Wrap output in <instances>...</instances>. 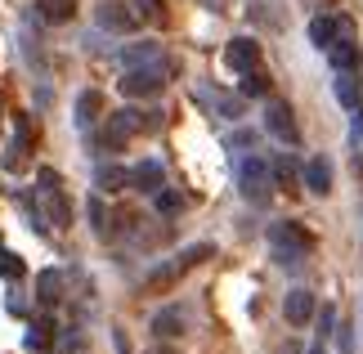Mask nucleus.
Instances as JSON below:
<instances>
[{
  "mask_svg": "<svg viewBox=\"0 0 363 354\" xmlns=\"http://www.w3.org/2000/svg\"><path fill=\"white\" fill-rule=\"evenodd\" d=\"M121 63H125V67H157V63H162V50L152 45V40H144V45L121 50Z\"/></svg>",
  "mask_w": 363,
  "mask_h": 354,
  "instance_id": "obj_16",
  "label": "nucleus"
},
{
  "mask_svg": "<svg viewBox=\"0 0 363 354\" xmlns=\"http://www.w3.org/2000/svg\"><path fill=\"white\" fill-rule=\"evenodd\" d=\"M341 32H350V23H345V18H314V23H310V40H314L318 50L337 45Z\"/></svg>",
  "mask_w": 363,
  "mask_h": 354,
  "instance_id": "obj_9",
  "label": "nucleus"
},
{
  "mask_svg": "<svg viewBox=\"0 0 363 354\" xmlns=\"http://www.w3.org/2000/svg\"><path fill=\"white\" fill-rule=\"evenodd\" d=\"M269 247H274V260L283 265V269H291V265H301L305 260V251L314 247V238L301 229V224H269Z\"/></svg>",
  "mask_w": 363,
  "mask_h": 354,
  "instance_id": "obj_1",
  "label": "nucleus"
},
{
  "mask_svg": "<svg viewBox=\"0 0 363 354\" xmlns=\"http://www.w3.org/2000/svg\"><path fill=\"white\" fill-rule=\"evenodd\" d=\"M99 112H104V99H99V90H86V94L77 99V121H81V126H90L94 117H99Z\"/></svg>",
  "mask_w": 363,
  "mask_h": 354,
  "instance_id": "obj_21",
  "label": "nucleus"
},
{
  "mask_svg": "<svg viewBox=\"0 0 363 354\" xmlns=\"http://www.w3.org/2000/svg\"><path fill=\"white\" fill-rule=\"evenodd\" d=\"M305 189L318 193V197L332 193V162L328 157H310V162H305Z\"/></svg>",
  "mask_w": 363,
  "mask_h": 354,
  "instance_id": "obj_10",
  "label": "nucleus"
},
{
  "mask_svg": "<svg viewBox=\"0 0 363 354\" xmlns=\"http://www.w3.org/2000/svg\"><path fill=\"white\" fill-rule=\"evenodd\" d=\"M139 18H157V0H139Z\"/></svg>",
  "mask_w": 363,
  "mask_h": 354,
  "instance_id": "obj_28",
  "label": "nucleus"
},
{
  "mask_svg": "<svg viewBox=\"0 0 363 354\" xmlns=\"http://www.w3.org/2000/svg\"><path fill=\"white\" fill-rule=\"evenodd\" d=\"M242 94H247V99H260V94H269V77H264L260 67H251V72H242Z\"/></svg>",
  "mask_w": 363,
  "mask_h": 354,
  "instance_id": "obj_24",
  "label": "nucleus"
},
{
  "mask_svg": "<svg viewBox=\"0 0 363 354\" xmlns=\"http://www.w3.org/2000/svg\"><path fill=\"white\" fill-rule=\"evenodd\" d=\"M332 319H337V314H332V309H323V314H318V328H323V336L332 332Z\"/></svg>",
  "mask_w": 363,
  "mask_h": 354,
  "instance_id": "obj_29",
  "label": "nucleus"
},
{
  "mask_svg": "<svg viewBox=\"0 0 363 354\" xmlns=\"http://www.w3.org/2000/svg\"><path fill=\"white\" fill-rule=\"evenodd\" d=\"M0 274H5V278H23V274H27L23 256H13V251H0Z\"/></svg>",
  "mask_w": 363,
  "mask_h": 354,
  "instance_id": "obj_26",
  "label": "nucleus"
},
{
  "mask_svg": "<svg viewBox=\"0 0 363 354\" xmlns=\"http://www.w3.org/2000/svg\"><path fill=\"white\" fill-rule=\"evenodd\" d=\"M179 206H184V197H179V193H171V189L162 184V189H157V211H162V216H175Z\"/></svg>",
  "mask_w": 363,
  "mask_h": 354,
  "instance_id": "obj_27",
  "label": "nucleus"
},
{
  "mask_svg": "<svg viewBox=\"0 0 363 354\" xmlns=\"http://www.w3.org/2000/svg\"><path fill=\"white\" fill-rule=\"evenodd\" d=\"M179 328H184L179 309H162V314L152 319V332H157V336H179Z\"/></svg>",
  "mask_w": 363,
  "mask_h": 354,
  "instance_id": "obj_23",
  "label": "nucleus"
},
{
  "mask_svg": "<svg viewBox=\"0 0 363 354\" xmlns=\"http://www.w3.org/2000/svg\"><path fill=\"white\" fill-rule=\"evenodd\" d=\"M328 59H332L337 72H350V67L359 63V50L350 45V40H337V45H328Z\"/></svg>",
  "mask_w": 363,
  "mask_h": 354,
  "instance_id": "obj_20",
  "label": "nucleus"
},
{
  "mask_svg": "<svg viewBox=\"0 0 363 354\" xmlns=\"http://www.w3.org/2000/svg\"><path fill=\"white\" fill-rule=\"evenodd\" d=\"M264 131H269L278 144H301V126H296V112H291L283 99H274L264 108Z\"/></svg>",
  "mask_w": 363,
  "mask_h": 354,
  "instance_id": "obj_6",
  "label": "nucleus"
},
{
  "mask_svg": "<svg viewBox=\"0 0 363 354\" xmlns=\"http://www.w3.org/2000/svg\"><path fill=\"white\" fill-rule=\"evenodd\" d=\"M135 23H139V13H130L125 5H104L99 9V27H108V32H130Z\"/></svg>",
  "mask_w": 363,
  "mask_h": 354,
  "instance_id": "obj_15",
  "label": "nucleus"
},
{
  "mask_svg": "<svg viewBox=\"0 0 363 354\" xmlns=\"http://www.w3.org/2000/svg\"><path fill=\"white\" fill-rule=\"evenodd\" d=\"M283 314H287V323H291V328H305V323L314 319V296L305 292V287L287 292V301H283Z\"/></svg>",
  "mask_w": 363,
  "mask_h": 354,
  "instance_id": "obj_8",
  "label": "nucleus"
},
{
  "mask_svg": "<svg viewBox=\"0 0 363 354\" xmlns=\"http://www.w3.org/2000/svg\"><path fill=\"white\" fill-rule=\"evenodd\" d=\"M310 354H323V350H318V345H314V350H310Z\"/></svg>",
  "mask_w": 363,
  "mask_h": 354,
  "instance_id": "obj_30",
  "label": "nucleus"
},
{
  "mask_svg": "<svg viewBox=\"0 0 363 354\" xmlns=\"http://www.w3.org/2000/svg\"><path fill=\"white\" fill-rule=\"evenodd\" d=\"M32 9H36L40 23H72V13H77L72 0H36Z\"/></svg>",
  "mask_w": 363,
  "mask_h": 354,
  "instance_id": "obj_14",
  "label": "nucleus"
},
{
  "mask_svg": "<svg viewBox=\"0 0 363 354\" xmlns=\"http://www.w3.org/2000/svg\"><path fill=\"white\" fill-rule=\"evenodd\" d=\"M211 256H216V247H211V243H198V247L179 251V256H175L171 265H166V269H157V274H152V278L144 282V292H166L175 278H184L193 265H202V260H211Z\"/></svg>",
  "mask_w": 363,
  "mask_h": 354,
  "instance_id": "obj_3",
  "label": "nucleus"
},
{
  "mask_svg": "<svg viewBox=\"0 0 363 354\" xmlns=\"http://www.w3.org/2000/svg\"><path fill=\"white\" fill-rule=\"evenodd\" d=\"M238 189H242L247 202H256V206L269 202V197H274V171H269V162H264V157H242L238 162Z\"/></svg>",
  "mask_w": 363,
  "mask_h": 354,
  "instance_id": "obj_2",
  "label": "nucleus"
},
{
  "mask_svg": "<svg viewBox=\"0 0 363 354\" xmlns=\"http://www.w3.org/2000/svg\"><path fill=\"white\" fill-rule=\"evenodd\" d=\"M193 99L211 104L220 117H229V121H238V117H242V99H233V94H220V90H193Z\"/></svg>",
  "mask_w": 363,
  "mask_h": 354,
  "instance_id": "obj_11",
  "label": "nucleus"
},
{
  "mask_svg": "<svg viewBox=\"0 0 363 354\" xmlns=\"http://www.w3.org/2000/svg\"><path fill=\"white\" fill-rule=\"evenodd\" d=\"M269 171H274V184H278V189L296 193V184H301V166H296V157H287V153H278V157L269 162Z\"/></svg>",
  "mask_w": 363,
  "mask_h": 354,
  "instance_id": "obj_12",
  "label": "nucleus"
},
{
  "mask_svg": "<svg viewBox=\"0 0 363 354\" xmlns=\"http://www.w3.org/2000/svg\"><path fill=\"white\" fill-rule=\"evenodd\" d=\"M104 193H121L125 184H130V171H121V166H99V175H94Z\"/></svg>",
  "mask_w": 363,
  "mask_h": 354,
  "instance_id": "obj_19",
  "label": "nucleus"
},
{
  "mask_svg": "<svg viewBox=\"0 0 363 354\" xmlns=\"http://www.w3.org/2000/svg\"><path fill=\"white\" fill-rule=\"evenodd\" d=\"M166 86V67H125V77H121V94L125 99H152V94H162Z\"/></svg>",
  "mask_w": 363,
  "mask_h": 354,
  "instance_id": "obj_5",
  "label": "nucleus"
},
{
  "mask_svg": "<svg viewBox=\"0 0 363 354\" xmlns=\"http://www.w3.org/2000/svg\"><path fill=\"white\" fill-rule=\"evenodd\" d=\"M157 354H171V350H157Z\"/></svg>",
  "mask_w": 363,
  "mask_h": 354,
  "instance_id": "obj_31",
  "label": "nucleus"
},
{
  "mask_svg": "<svg viewBox=\"0 0 363 354\" xmlns=\"http://www.w3.org/2000/svg\"><path fill=\"white\" fill-rule=\"evenodd\" d=\"M130 184H135L139 193H157L162 189V162H152V157L139 162L135 171H130Z\"/></svg>",
  "mask_w": 363,
  "mask_h": 354,
  "instance_id": "obj_13",
  "label": "nucleus"
},
{
  "mask_svg": "<svg viewBox=\"0 0 363 354\" xmlns=\"http://www.w3.org/2000/svg\"><path fill=\"white\" fill-rule=\"evenodd\" d=\"M225 63H229V72H251V67H260V45H256L251 36L229 40V50H225Z\"/></svg>",
  "mask_w": 363,
  "mask_h": 354,
  "instance_id": "obj_7",
  "label": "nucleus"
},
{
  "mask_svg": "<svg viewBox=\"0 0 363 354\" xmlns=\"http://www.w3.org/2000/svg\"><path fill=\"white\" fill-rule=\"evenodd\" d=\"M36 296H40L45 305H54V301L63 296V274H59V269H45V274L36 278Z\"/></svg>",
  "mask_w": 363,
  "mask_h": 354,
  "instance_id": "obj_18",
  "label": "nucleus"
},
{
  "mask_svg": "<svg viewBox=\"0 0 363 354\" xmlns=\"http://www.w3.org/2000/svg\"><path fill=\"white\" fill-rule=\"evenodd\" d=\"M23 345L32 350V354H45V350L54 345V323H50V319H36L32 328H27V336H23Z\"/></svg>",
  "mask_w": 363,
  "mask_h": 354,
  "instance_id": "obj_17",
  "label": "nucleus"
},
{
  "mask_svg": "<svg viewBox=\"0 0 363 354\" xmlns=\"http://www.w3.org/2000/svg\"><path fill=\"white\" fill-rule=\"evenodd\" d=\"M139 131H144V112H135V108H121V112H113V117H108L104 135H99V144H104L108 153H117V148H125V139H130V135H139Z\"/></svg>",
  "mask_w": 363,
  "mask_h": 354,
  "instance_id": "obj_4",
  "label": "nucleus"
},
{
  "mask_svg": "<svg viewBox=\"0 0 363 354\" xmlns=\"http://www.w3.org/2000/svg\"><path fill=\"white\" fill-rule=\"evenodd\" d=\"M13 131H18V139H13V144H23V148H32L36 139H40V131H36L32 117H18V121H13Z\"/></svg>",
  "mask_w": 363,
  "mask_h": 354,
  "instance_id": "obj_25",
  "label": "nucleus"
},
{
  "mask_svg": "<svg viewBox=\"0 0 363 354\" xmlns=\"http://www.w3.org/2000/svg\"><path fill=\"white\" fill-rule=\"evenodd\" d=\"M337 99L345 108H359V81H354V72H337Z\"/></svg>",
  "mask_w": 363,
  "mask_h": 354,
  "instance_id": "obj_22",
  "label": "nucleus"
}]
</instances>
